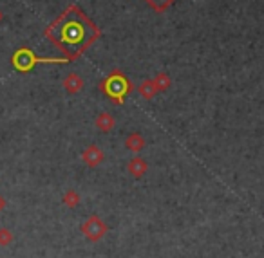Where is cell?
I'll use <instances>...</instances> for the list:
<instances>
[{
	"mask_svg": "<svg viewBox=\"0 0 264 258\" xmlns=\"http://www.w3.org/2000/svg\"><path fill=\"white\" fill-rule=\"evenodd\" d=\"M2 18H4V13H2V9H0V22H2Z\"/></svg>",
	"mask_w": 264,
	"mask_h": 258,
	"instance_id": "obj_3",
	"label": "cell"
},
{
	"mask_svg": "<svg viewBox=\"0 0 264 258\" xmlns=\"http://www.w3.org/2000/svg\"><path fill=\"white\" fill-rule=\"evenodd\" d=\"M6 204H8V203H6V198H4V197H2V195H0V211H4Z\"/></svg>",
	"mask_w": 264,
	"mask_h": 258,
	"instance_id": "obj_2",
	"label": "cell"
},
{
	"mask_svg": "<svg viewBox=\"0 0 264 258\" xmlns=\"http://www.w3.org/2000/svg\"><path fill=\"white\" fill-rule=\"evenodd\" d=\"M13 242V233L8 230V227H0V246L8 247L9 244Z\"/></svg>",
	"mask_w": 264,
	"mask_h": 258,
	"instance_id": "obj_1",
	"label": "cell"
}]
</instances>
